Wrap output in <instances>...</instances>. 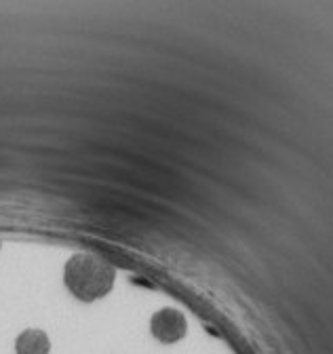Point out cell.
Here are the masks:
<instances>
[{"mask_svg": "<svg viewBox=\"0 0 333 354\" xmlns=\"http://www.w3.org/2000/svg\"><path fill=\"white\" fill-rule=\"evenodd\" d=\"M114 266L93 253H76L64 266V285L80 301H97L114 287Z\"/></svg>", "mask_w": 333, "mask_h": 354, "instance_id": "6da1fadb", "label": "cell"}, {"mask_svg": "<svg viewBox=\"0 0 333 354\" xmlns=\"http://www.w3.org/2000/svg\"><path fill=\"white\" fill-rule=\"evenodd\" d=\"M186 331H188V321L175 308H162L150 319V333L160 344H175L184 339Z\"/></svg>", "mask_w": 333, "mask_h": 354, "instance_id": "7a4b0ae2", "label": "cell"}, {"mask_svg": "<svg viewBox=\"0 0 333 354\" xmlns=\"http://www.w3.org/2000/svg\"><path fill=\"white\" fill-rule=\"evenodd\" d=\"M51 339L43 329H26L15 339V354H49Z\"/></svg>", "mask_w": 333, "mask_h": 354, "instance_id": "3957f363", "label": "cell"}]
</instances>
